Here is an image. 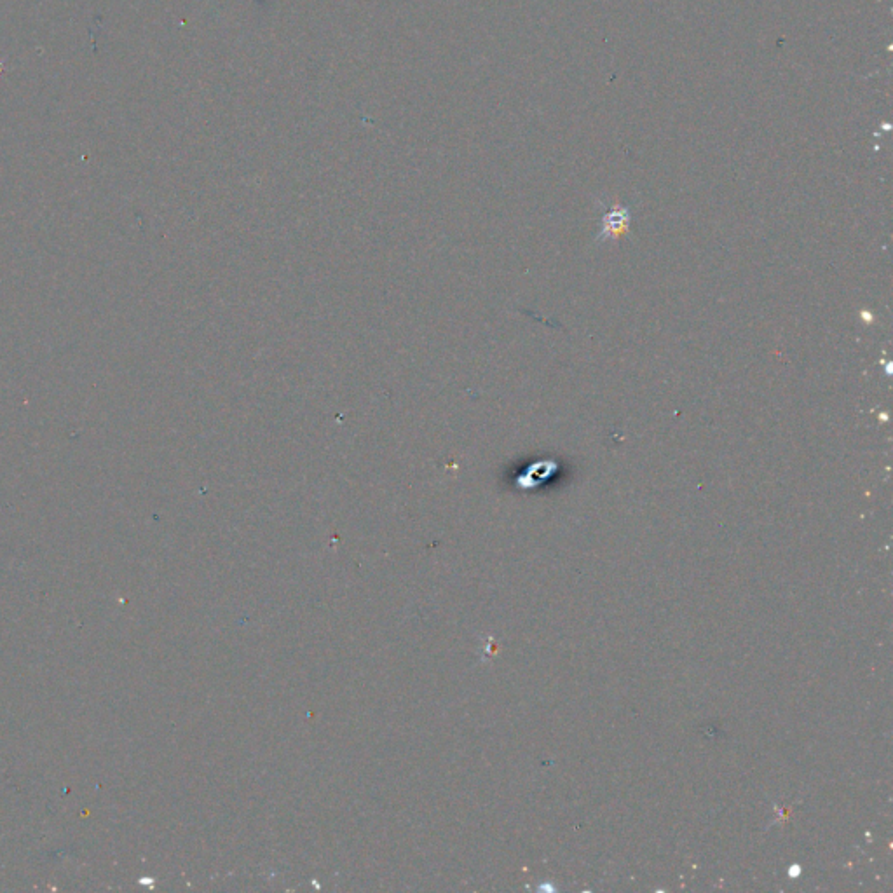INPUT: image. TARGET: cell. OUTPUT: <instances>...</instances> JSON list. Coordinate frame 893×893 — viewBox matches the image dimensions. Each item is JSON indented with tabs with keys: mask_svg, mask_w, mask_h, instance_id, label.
I'll list each match as a JSON object with an SVG mask.
<instances>
[{
	"mask_svg": "<svg viewBox=\"0 0 893 893\" xmlns=\"http://www.w3.org/2000/svg\"><path fill=\"white\" fill-rule=\"evenodd\" d=\"M632 220V212L625 205H611L600 219V231L597 234V243H604L607 239H618L628 231Z\"/></svg>",
	"mask_w": 893,
	"mask_h": 893,
	"instance_id": "1",
	"label": "cell"
}]
</instances>
